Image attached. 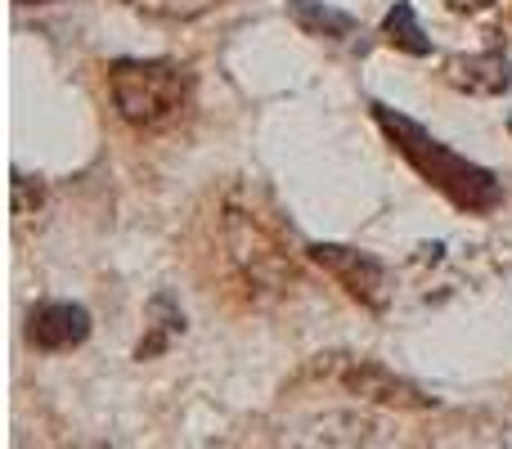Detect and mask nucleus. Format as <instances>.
<instances>
[{
  "mask_svg": "<svg viewBox=\"0 0 512 449\" xmlns=\"http://www.w3.org/2000/svg\"><path fill=\"white\" fill-rule=\"evenodd\" d=\"M126 5L144 9V14H158V18H194L203 9H212L216 0H126Z\"/></svg>",
  "mask_w": 512,
  "mask_h": 449,
  "instance_id": "11",
  "label": "nucleus"
},
{
  "mask_svg": "<svg viewBox=\"0 0 512 449\" xmlns=\"http://www.w3.org/2000/svg\"><path fill=\"white\" fill-rule=\"evenodd\" d=\"M490 0H450V9L454 14H472V9H486Z\"/></svg>",
  "mask_w": 512,
  "mask_h": 449,
  "instance_id": "13",
  "label": "nucleus"
},
{
  "mask_svg": "<svg viewBox=\"0 0 512 449\" xmlns=\"http://www.w3.org/2000/svg\"><path fill=\"white\" fill-rule=\"evenodd\" d=\"M328 364H333L337 387H342L346 396L364 400V405L409 409V414H418V409H432V405H436V400L423 396L414 382L396 378L391 369H382V364H373V360H346V355H328Z\"/></svg>",
  "mask_w": 512,
  "mask_h": 449,
  "instance_id": "5",
  "label": "nucleus"
},
{
  "mask_svg": "<svg viewBox=\"0 0 512 449\" xmlns=\"http://www.w3.org/2000/svg\"><path fill=\"white\" fill-rule=\"evenodd\" d=\"M90 337V310L77 301H41L27 315V342L36 351H72Z\"/></svg>",
  "mask_w": 512,
  "mask_h": 449,
  "instance_id": "6",
  "label": "nucleus"
},
{
  "mask_svg": "<svg viewBox=\"0 0 512 449\" xmlns=\"http://www.w3.org/2000/svg\"><path fill=\"white\" fill-rule=\"evenodd\" d=\"M189 86V68L167 59H117L108 68L113 104L135 131H167L171 122H180L189 108Z\"/></svg>",
  "mask_w": 512,
  "mask_h": 449,
  "instance_id": "2",
  "label": "nucleus"
},
{
  "mask_svg": "<svg viewBox=\"0 0 512 449\" xmlns=\"http://www.w3.org/2000/svg\"><path fill=\"white\" fill-rule=\"evenodd\" d=\"M445 81L454 90H468V95H504L512 86V59L504 50L459 54V59L445 63Z\"/></svg>",
  "mask_w": 512,
  "mask_h": 449,
  "instance_id": "7",
  "label": "nucleus"
},
{
  "mask_svg": "<svg viewBox=\"0 0 512 449\" xmlns=\"http://www.w3.org/2000/svg\"><path fill=\"white\" fill-rule=\"evenodd\" d=\"M382 36H387L396 50H405V54H432V41H427V32L418 27V18H414V5L409 0H396L391 5V14L382 18Z\"/></svg>",
  "mask_w": 512,
  "mask_h": 449,
  "instance_id": "10",
  "label": "nucleus"
},
{
  "mask_svg": "<svg viewBox=\"0 0 512 449\" xmlns=\"http://www.w3.org/2000/svg\"><path fill=\"white\" fill-rule=\"evenodd\" d=\"M306 252H310V261L333 274L346 288V297H355L360 306H369V310L391 306V274L378 256L355 252V247H342V243H310Z\"/></svg>",
  "mask_w": 512,
  "mask_h": 449,
  "instance_id": "4",
  "label": "nucleus"
},
{
  "mask_svg": "<svg viewBox=\"0 0 512 449\" xmlns=\"http://www.w3.org/2000/svg\"><path fill=\"white\" fill-rule=\"evenodd\" d=\"M18 5H41V0H18Z\"/></svg>",
  "mask_w": 512,
  "mask_h": 449,
  "instance_id": "14",
  "label": "nucleus"
},
{
  "mask_svg": "<svg viewBox=\"0 0 512 449\" xmlns=\"http://www.w3.org/2000/svg\"><path fill=\"white\" fill-rule=\"evenodd\" d=\"M508 131H512V122H508Z\"/></svg>",
  "mask_w": 512,
  "mask_h": 449,
  "instance_id": "15",
  "label": "nucleus"
},
{
  "mask_svg": "<svg viewBox=\"0 0 512 449\" xmlns=\"http://www.w3.org/2000/svg\"><path fill=\"white\" fill-rule=\"evenodd\" d=\"M180 333H185V310L176 306L171 292H158V297L149 301V337L135 346V360H153V355H162Z\"/></svg>",
  "mask_w": 512,
  "mask_h": 449,
  "instance_id": "8",
  "label": "nucleus"
},
{
  "mask_svg": "<svg viewBox=\"0 0 512 449\" xmlns=\"http://www.w3.org/2000/svg\"><path fill=\"white\" fill-rule=\"evenodd\" d=\"M225 247H230L234 270L243 274V283L256 292H283L297 274H292L288 252L279 247V238L270 234L252 212H230L225 216Z\"/></svg>",
  "mask_w": 512,
  "mask_h": 449,
  "instance_id": "3",
  "label": "nucleus"
},
{
  "mask_svg": "<svg viewBox=\"0 0 512 449\" xmlns=\"http://www.w3.org/2000/svg\"><path fill=\"white\" fill-rule=\"evenodd\" d=\"M288 18L306 36H328V41H346L355 32V18L324 5V0H288Z\"/></svg>",
  "mask_w": 512,
  "mask_h": 449,
  "instance_id": "9",
  "label": "nucleus"
},
{
  "mask_svg": "<svg viewBox=\"0 0 512 449\" xmlns=\"http://www.w3.org/2000/svg\"><path fill=\"white\" fill-rule=\"evenodd\" d=\"M41 207V185L27 176H14V216L18 221H27V216Z\"/></svg>",
  "mask_w": 512,
  "mask_h": 449,
  "instance_id": "12",
  "label": "nucleus"
},
{
  "mask_svg": "<svg viewBox=\"0 0 512 449\" xmlns=\"http://www.w3.org/2000/svg\"><path fill=\"white\" fill-rule=\"evenodd\" d=\"M373 117H378V126L387 131V140L405 153L409 167H414L427 185L441 189L454 207H463V212H495V207L504 203V189H499L495 171L459 158L450 144H441L432 131H423L414 117L396 113V108H387V104H373Z\"/></svg>",
  "mask_w": 512,
  "mask_h": 449,
  "instance_id": "1",
  "label": "nucleus"
}]
</instances>
